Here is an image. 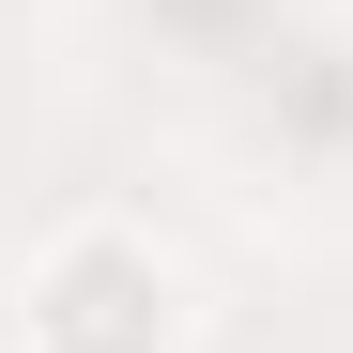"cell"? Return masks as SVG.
Segmentation results:
<instances>
[{
    "label": "cell",
    "instance_id": "6da1fadb",
    "mask_svg": "<svg viewBox=\"0 0 353 353\" xmlns=\"http://www.w3.org/2000/svg\"><path fill=\"white\" fill-rule=\"evenodd\" d=\"M31 338H46V353H169V276H154V246L77 230V246L31 276Z\"/></svg>",
    "mask_w": 353,
    "mask_h": 353
}]
</instances>
